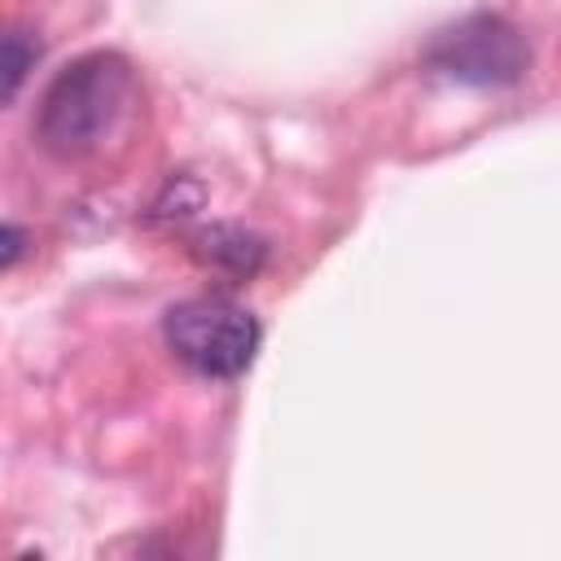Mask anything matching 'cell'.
Returning <instances> with one entry per match:
<instances>
[{
	"label": "cell",
	"instance_id": "6da1fadb",
	"mask_svg": "<svg viewBox=\"0 0 561 561\" xmlns=\"http://www.w3.org/2000/svg\"><path fill=\"white\" fill-rule=\"evenodd\" d=\"M136 105V75L118 53H83L48 83L35 131L61 158L101 149Z\"/></svg>",
	"mask_w": 561,
	"mask_h": 561
},
{
	"label": "cell",
	"instance_id": "7a4b0ae2",
	"mask_svg": "<svg viewBox=\"0 0 561 561\" xmlns=\"http://www.w3.org/2000/svg\"><path fill=\"white\" fill-rule=\"evenodd\" d=\"M162 337L180 364L202 377H241L259 351V320L228 298H188L175 302L162 320Z\"/></svg>",
	"mask_w": 561,
	"mask_h": 561
},
{
	"label": "cell",
	"instance_id": "3957f363",
	"mask_svg": "<svg viewBox=\"0 0 561 561\" xmlns=\"http://www.w3.org/2000/svg\"><path fill=\"white\" fill-rule=\"evenodd\" d=\"M425 61L456 79V83H473V88H500L522 79V70L530 66V48L522 39V31L500 18V13H469L456 26L438 31L425 48Z\"/></svg>",
	"mask_w": 561,
	"mask_h": 561
},
{
	"label": "cell",
	"instance_id": "277c9868",
	"mask_svg": "<svg viewBox=\"0 0 561 561\" xmlns=\"http://www.w3.org/2000/svg\"><path fill=\"white\" fill-rule=\"evenodd\" d=\"M193 250H197L210 267H228V272H237V276H250V272L259 267V259H263V241L250 237V232H241V228H206V232L193 241Z\"/></svg>",
	"mask_w": 561,
	"mask_h": 561
},
{
	"label": "cell",
	"instance_id": "5b68a950",
	"mask_svg": "<svg viewBox=\"0 0 561 561\" xmlns=\"http://www.w3.org/2000/svg\"><path fill=\"white\" fill-rule=\"evenodd\" d=\"M35 61V44L26 35H0V105L26 83V70Z\"/></svg>",
	"mask_w": 561,
	"mask_h": 561
},
{
	"label": "cell",
	"instance_id": "8992f818",
	"mask_svg": "<svg viewBox=\"0 0 561 561\" xmlns=\"http://www.w3.org/2000/svg\"><path fill=\"white\" fill-rule=\"evenodd\" d=\"M22 250H26V232L13 224H0V267H9Z\"/></svg>",
	"mask_w": 561,
	"mask_h": 561
}]
</instances>
